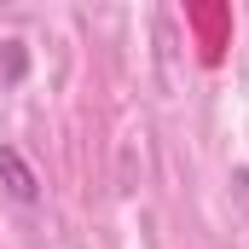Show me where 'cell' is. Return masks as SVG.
<instances>
[{"mask_svg": "<svg viewBox=\"0 0 249 249\" xmlns=\"http://www.w3.org/2000/svg\"><path fill=\"white\" fill-rule=\"evenodd\" d=\"M0 186H6V197L12 203H41V174L29 168V157L18 151V145H0Z\"/></svg>", "mask_w": 249, "mask_h": 249, "instance_id": "obj_1", "label": "cell"}, {"mask_svg": "<svg viewBox=\"0 0 249 249\" xmlns=\"http://www.w3.org/2000/svg\"><path fill=\"white\" fill-rule=\"evenodd\" d=\"M0 70H6L12 81H18V75L29 70V58H23V41H0Z\"/></svg>", "mask_w": 249, "mask_h": 249, "instance_id": "obj_2", "label": "cell"}, {"mask_svg": "<svg viewBox=\"0 0 249 249\" xmlns=\"http://www.w3.org/2000/svg\"><path fill=\"white\" fill-rule=\"evenodd\" d=\"M232 191H238V203H249V168H238V174H232Z\"/></svg>", "mask_w": 249, "mask_h": 249, "instance_id": "obj_3", "label": "cell"}]
</instances>
